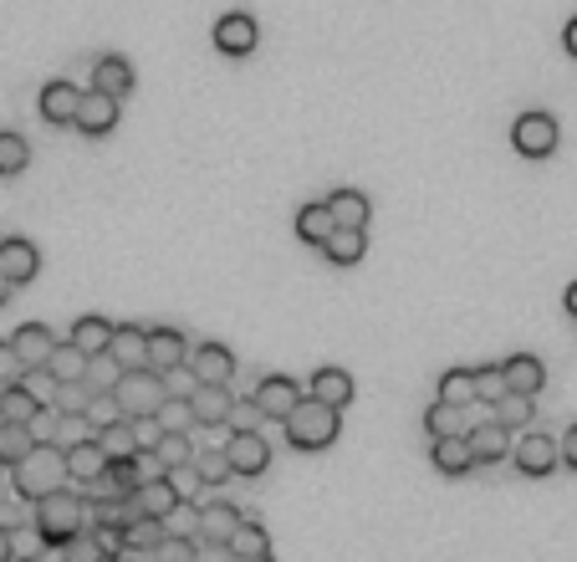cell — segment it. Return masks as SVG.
Instances as JSON below:
<instances>
[{"instance_id":"1","label":"cell","mask_w":577,"mask_h":562,"mask_svg":"<svg viewBox=\"0 0 577 562\" xmlns=\"http://www.w3.org/2000/svg\"><path fill=\"white\" fill-rule=\"evenodd\" d=\"M31 527L41 532V542L46 548H67L77 532H87L93 527V496H82V491H52V496H41V501H31Z\"/></svg>"},{"instance_id":"2","label":"cell","mask_w":577,"mask_h":562,"mask_svg":"<svg viewBox=\"0 0 577 562\" xmlns=\"http://www.w3.org/2000/svg\"><path fill=\"white\" fill-rule=\"evenodd\" d=\"M67 481H72V460L62 445H36L27 460L11 466V486L21 501H41V496H52V491H67Z\"/></svg>"},{"instance_id":"3","label":"cell","mask_w":577,"mask_h":562,"mask_svg":"<svg viewBox=\"0 0 577 562\" xmlns=\"http://www.w3.org/2000/svg\"><path fill=\"white\" fill-rule=\"evenodd\" d=\"M343 409H333V404H323V399H302L292 409V415L282 419L286 425V445H292V450H327V445L337 440V429H343Z\"/></svg>"},{"instance_id":"4","label":"cell","mask_w":577,"mask_h":562,"mask_svg":"<svg viewBox=\"0 0 577 562\" xmlns=\"http://www.w3.org/2000/svg\"><path fill=\"white\" fill-rule=\"evenodd\" d=\"M113 399H118L123 419H154L169 399V388H164V374L154 368H138V374H123L118 388H113Z\"/></svg>"},{"instance_id":"5","label":"cell","mask_w":577,"mask_h":562,"mask_svg":"<svg viewBox=\"0 0 577 562\" xmlns=\"http://www.w3.org/2000/svg\"><path fill=\"white\" fill-rule=\"evenodd\" d=\"M557 118L552 113H522L516 118V128H511V144H516V154L522 159H547V154H557Z\"/></svg>"},{"instance_id":"6","label":"cell","mask_w":577,"mask_h":562,"mask_svg":"<svg viewBox=\"0 0 577 562\" xmlns=\"http://www.w3.org/2000/svg\"><path fill=\"white\" fill-rule=\"evenodd\" d=\"M511 460H516V470H522V476L542 481V476H552V470L563 466V445L547 440V435H522V440H516V450H511Z\"/></svg>"},{"instance_id":"7","label":"cell","mask_w":577,"mask_h":562,"mask_svg":"<svg viewBox=\"0 0 577 562\" xmlns=\"http://www.w3.org/2000/svg\"><path fill=\"white\" fill-rule=\"evenodd\" d=\"M225 456H230V466H235V476H266L271 445L261 440V429H230Z\"/></svg>"},{"instance_id":"8","label":"cell","mask_w":577,"mask_h":562,"mask_svg":"<svg viewBox=\"0 0 577 562\" xmlns=\"http://www.w3.org/2000/svg\"><path fill=\"white\" fill-rule=\"evenodd\" d=\"M134 507H138V517H159V522H169L179 507H185V491L175 486V476L164 470L159 481H144L134 491Z\"/></svg>"},{"instance_id":"9","label":"cell","mask_w":577,"mask_h":562,"mask_svg":"<svg viewBox=\"0 0 577 562\" xmlns=\"http://www.w3.org/2000/svg\"><path fill=\"white\" fill-rule=\"evenodd\" d=\"M251 399L261 404V415H266V419H286V415H292V409H296V404L307 399V394H302V388H296L286 374H266V378H261V384H255V394H251Z\"/></svg>"},{"instance_id":"10","label":"cell","mask_w":577,"mask_h":562,"mask_svg":"<svg viewBox=\"0 0 577 562\" xmlns=\"http://www.w3.org/2000/svg\"><path fill=\"white\" fill-rule=\"evenodd\" d=\"M77 128L93 138L113 134V128H118V97L103 93V87H87V93H82V107H77Z\"/></svg>"},{"instance_id":"11","label":"cell","mask_w":577,"mask_h":562,"mask_svg":"<svg viewBox=\"0 0 577 562\" xmlns=\"http://www.w3.org/2000/svg\"><path fill=\"white\" fill-rule=\"evenodd\" d=\"M470 450H475V466H496V460H506L511 450H516V440H511V429L501 425V419H481V425H470Z\"/></svg>"},{"instance_id":"12","label":"cell","mask_w":577,"mask_h":562,"mask_svg":"<svg viewBox=\"0 0 577 562\" xmlns=\"http://www.w3.org/2000/svg\"><path fill=\"white\" fill-rule=\"evenodd\" d=\"M241 522H245V517L230 507V501H204L200 517H195V532H189V537H195V542H230Z\"/></svg>"},{"instance_id":"13","label":"cell","mask_w":577,"mask_h":562,"mask_svg":"<svg viewBox=\"0 0 577 562\" xmlns=\"http://www.w3.org/2000/svg\"><path fill=\"white\" fill-rule=\"evenodd\" d=\"M195 419H200V429H216V425H230V415H235V394H230V384H200L195 388Z\"/></svg>"},{"instance_id":"14","label":"cell","mask_w":577,"mask_h":562,"mask_svg":"<svg viewBox=\"0 0 577 562\" xmlns=\"http://www.w3.org/2000/svg\"><path fill=\"white\" fill-rule=\"evenodd\" d=\"M11 348L21 353V363L27 368H46L52 363V353H56V337H52V327L46 322H21L11 333Z\"/></svg>"},{"instance_id":"15","label":"cell","mask_w":577,"mask_h":562,"mask_svg":"<svg viewBox=\"0 0 577 562\" xmlns=\"http://www.w3.org/2000/svg\"><path fill=\"white\" fill-rule=\"evenodd\" d=\"M77 107H82V87L72 82H46L41 87V118L56 128H77Z\"/></svg>"},{"instance_id":"16","label":"cell","mask_w":577,"mask_h":562,"mask_svg":"<svg viewBox=\"0 0 577 562\" xmlns=\"http://www.w3.org/2000/svg\"><path fill=\"white\" fill-rule=\"evenodd\" d=\"M0 271H6L15 287H27L41 271V251L31 241H21V236H6V241H0Z\"/></svg>"},{"instance_id":"17","label":"cell","mask_w":577,"mask_h":562,"mask_svg":"<svg viewBox=\"0 0 577 562\" xmlns=\"http://www.w3.org/2000/svg\"><path fill=\"white\" fill-rule=\"evenodd\" d=\"M179 363H189L185 333H175V327H148V368H154V374H169Z\"/></svg>"},{"instance_id":"18","label":"cell","mask_w":577,"mask_h":562,"mask_svg":"<svg viewBox=\"0 0 577 562\" xmlns=\"http://www.w3.org/2000/svg\"><path fill=\"white\" fill-rule=\"evenodd\" d=\"M216 46L225 56H251L255 52V21L245 11H230L216 21Z\"/></svg>"},{"instance_id":"19","label":"cell","mask_w":577,"mask_h":562,"mask_svg":"<svg viewBox=\"0 0 577 562\" xmlns=\"http://www.w3.org/2000/svg\"><path fill=\"white\" fill-rule=\"evenodd\" d=\"M475 409V404H470ZM470 409H460V404H434L430 415H424V429H430V440H444V435H470V425H481V419L491 415H470Z\"/></svg>"},{"instance_id":"20","label":"cell","mask_w":577,"mask_h":562,"mask_svg":"<svg viewBox=\"0 0 577 562\" xmlns=\"http://www.w3.org/2000/svg\"><path fill=\"white\" fill-rule=\"evenodd\" d=\"M501 378H506L511 394H532V399H537L542 384H547V368H542V358H532V353H516V358L501 363Z\"/></svg>"},{"instance_id":"21","label":"cell","mask_w":577,"mask_h":562,"mask_svg":"<svg viewBox=\"0 0 577 562\" xmlns=\"http://www.w3.org/2000/svg\"><path fill=\"white\" fill-rule=\"evenodd\" d=\"M189 368L200 374V384H230V374H235V353L220 348V343H200V348L189 353Z\"/></svg>"},{"instance_id":"22","label":"cell","mask_w":577,"mask_h":562,"mask_svg":"<svg viewBox=\"0 0 577 562\" xmlns=\"http://www.w3.org/2000/svg\"><path fill=\"white\" fill-rule=\"evenodd\" d=\"M108 353L123 363V374H138V368H148V327L123 322L118 333H113V348Z\"/></svg>"},{"instance_id":"23","label":"cell","mask_w":577,"mask_h":562,"mask_svg":"<svg viewBox=\"0 0 577 562\" xmlns=\"http://www.w3.org/2000/svg\"><path fill=\"white\" fill-rule=\"evenodd\" d=\"M296 241H307V246H317L323 251L327 241H333V230H337V220H333V210H327V200H317V205H302L296 210Z\"/></svg>"},{"instance_id":"24","label":"cell","mask_w":577,"mask_h":562,"mask_svg":"<svg viewBox=\"0 0 577 562\" xmlns=\"http://www.w3.org/2000/svg\"><path fill=\"white\" fill-rule=\"evenodd\" d=\"M430 460H434V470H444V476H465V470H475V450H470L465 435H444V440H434Z\"/></svg>"},{"instance_id":"25","label":"cell","mask_w":577,"mask_h":562,"mask_svg":"<svg viewBox=\"0 0 577 562\" xmlns=\"http://www.w3.org/2000/svg\"><path fill=\"white\" fill-rule=\"evenodd\" d=\"M307 394L312 399H323V404H333V409H348L358 388H353V374H343V368H317Z\"/></svg>"},{"instance_id":"26","label":"cell","mask_w":577,"mask_h":562,"mask_svg":"<svg viewBox=\"0 0 577 562\" xmlns=\"http://www.w3.org/2000/svg\"><path fill=\"white\" fill-rule=\"evenodd\" d=\"M67 460H72V481H82V486H93L97 476H108V450L97 445V435L93 440H82V445H72Z\"/></svg>"},{"instance_id":"27","label":"cell","mask_w":577,"mask_h":562,"mask_svg":"<svg viewBox=\"0 0 577 562\" xmlns=\"http://www.w3.org/2000/svg\"><path fill=\"white\" fill-rule=\"evenodd\" d=\"M113 333H118V327H113L108 318H77V322H72V337H67V343H77L87 358H97V353L113 348Z\"/></svg>"},{"instance_id":"28","label":"cell","mask_w":577,"mask_h":562,"mask_svg":"<svg viewBox=\"0 0 577 562\" xmlns=\"http://www.w3.org/2000/svg\"><path fill=\"white\" fill-rule=\"evenodd\" d=\"M97 445L108 450V460L144 456V440H138V425H134V419H113V425H103V429H97Z\"/></svg>"},{"instance_id":"29","label":"cell","mask_w":577,"mask_h":562,"mask_svg":"<svg viewBox=\"0 0 577 562\" xmlns=\"http://www.w3.org/2000/svg\"><path fill=\"white\" fill-rule=\"evenodd\" d=\"M327 210H333L337 226L368 230V195H358V189H337V195H327Z\"/></svg>"},{"instance_id":"30","label":"cell","mask_w":577,"mask_h":562,"mask_svg":"<svg viewBox=\"0 0 577 562\" xmlns=\"http://www.w3.org/2000/svg\"><path fill=\"white\" fill-rule=\"evenodd\" d=\"M323 251H327V261H337V267H358L363 251H368V230L337 226V230H333V241H327Z\"/></svg>"},{"instance_id":"31","label":"cell","mask_w":577,"mask_h":562,"mask_svg":"<svg viewBox=\"0 0 577 562\" xmlns=\"http://www.w3.org/2000/svg\"><path fill=\"white\" fill-rule=\"evenodd\" d=\"M148 456L159 460V470H185L189 460H195V445H189V435H175V429H164L159 440H154V450Z\"/></svg>"},{"instance_id":"32","label":"cell","mask_w":577,"mask_h":562,"mask_svg":"<svg viewBox=\"0 0 577 562\" xmlns=\"http://www.w3.org/2000/svg\"><path fill=\"white\" fill-rule=\"evenodd\" d=\"M41 409H46V404H41L27 384H11L6 394H0V415L11 419V425H31V419L41 415Z\"/></svg>"},{"instance_id":"33","label":"cell","mask_w":577,"mask_h":562,"mask_svg":"<svg viewBox=\"0 0 577 562\" xmlns=\"http://www.w3.org/2000/svg\"><path fill=\"white\" fill-rule=\"evenodd\" d=\"M93 87H103V93L123 97L128 87H134V67L123 62V56H97V67H93Z\"/></svg>"},{"instance_id":"34","label":"cell","mask_w":577,"mask_h":562,"mask_svg":"<svg viewBox=\"0 0 577 562\" xmlns=\"http://www.w3.org/2000/svg\"><path fill=\"white\" fill-rule=\"evenodd\" d=\"M31 450H36V435H31V425H11V419H6V425H0V466L11 470L15 460H27Z\"/></svg>"},{"instance_id":"35","label":"cell","mask_w":577,"mask_h":562,"mask_svg":"<svg viewBox=\"0 0 577 562\" xmlns=\"http://www.w3.org/2000/svg\"><path fill=\"white\" fill-rule=\"evenodd\" d=\"M195 476H200V486H225L230 476H235V466H230V456H225V445L220 450H195Z\"/></svg>"},{"instance_id":"36","label":"cell","mask_w":577,"mask_h":562,"mask_svg":"<svg viewBox=\"0 0 577 562\" xmlns=\"http://www.w3.org/2000/svg\"><path fill=\"white\" fill-rule=\"evenodd\" d=\"M31 164V144L11 128H0V179H15Z\"/></svg>"},{"instance_id":"37","label":"cell","mask_w":577,"mask_h":562,"mask_svg":"<svg viewBox=\"0 0 577 562\" xmlns=\"http://www.w3.org/2000/svg\"><path fill=\"white\" fill-rule=\"evenodd\" d=\"M440 399L444 404H460V409H470L475 399V368H450V374L440 378Z\"/></svg>"},{"instance_id":"38","label":"cell","mask_w":577,"mask_h":562,"mask_svg":"<svg viewBox=\"0 0 577 562\" xmlns=\"http://www.w3.org/2000/svg\"><path fill=\"white\" fill-rule=\"evenodd\" d=\"M87 363H93V358H87L77 343H56V353H52V363H46V368H52L62 384H72V378H87Z\"/></svg>"},{"instance_id":"39","label":"cell","mask_w":577,"mask_h":562,"mask_svg":"<svg viewBox=\"0 0 577 562\" xmlns=\"http://www.w3.org/2000/svg\"><path fill=\"white\" fill-rule=\"evenodd\" d=\"M230 548H235V558H266L271 552V537L261 522H241L235 527V537H230Z\"/></svg>"},{"instance_id":"40","label":"cell","mask_w":577,"mask_h":562,"mask_svg":"<svg viewBox=\"0 0 577 562\" xmlns=\"http://www.w3.org/2000/svg\"><path fill=\"white\" fill-rule=\"evenodd\" d=\"M118 378H123V363L113 358V353H97V358L87 363V388H93V394H113Z\"/></svg>"},{"instance_id":"41","label":"cell","mask_w":577,"mask_h":562,"mask_svg":"<svg viewBox=\"0 0 577 562\" xmlns=\"http://www.w3.org/2000/svg\"><path fill=\"white\" fill-rule=\"evenodd\" d=\"M154 419H159V429H175V435L200 429V419H195V404H189V399H164V409Z\"/></svg>"},{"instance_id":"42","label":"cell","mask_w":577,"mask_h":562,"mask_svg":"<svg viewBox=\"0 0 577 562\" xmlns=\"http://www.w3.org/2000/svg\"><path fill=\"white\" fill-rule=\"evenodd\" d=\"M93 399H97V394L87 388V378H72V384L56 388V409H62V415H87Z\"/></svg>"},{"instance_id":"43","label":"cell","mask_w":577,"mask_h":562,"mask_svg":"<svg viewBox=\"0 0 577 562\" xmlns=\"http://www.w3.org/2000/svg\"><path fill=\"white\" fill-rule=\"evenodd\" d=\"M123 537H128V548L154 552V548H159V542H164V537H169V532H164V522H159V517H134V522H128V532H123Z\"/></svg>"},{"instance_id":"44","label":"cell","mask_w":577,"mask_h":562,"mask_svg":"<svg viewBox=\"0 0 577 562\" xmlns=\"http://www.w3.org/2000/svg\"><path fill=\"white\" fill-rule=\"evenodd\" d=\"M491 415H496L506 429H522L526 419H532V394H506L501 404H491Z\"/></svg>"},{"instance_id":"45","label":"cell","mask_w":577,"mask_h":562,"mask_svg":"<svg viewBox=\"0 0 577 562\" xmlns=\"http://www.w3.org/2000/svg\"><path fill=\"white\" fill-rule=\"evenodd\" d=\"M103 558H108V552H103V542H97L93 527H87V532H77L67 548H62V562H103Z\"/></svg>"},{"instance_id":"46","label":"cell","mask_w":577,"mask_h":562,"mask_svg":"<svg viewBox=\"0 0 577 562\" xmlns=\"http://www.w3.org/2000/svg\"><path fill=\"white\" fill-rule=\"evenodd\" d=\"M97 435V425L87 415H62V425H56V445L62 450H72V445H82V440H93Z\"/></svg>"},{"instance_id":"47","label":"cell","mask_w":577,"mask_h":562,"mask_svg":"<svg viewBox=\"0 0 577 562\" xmlns=\"http://www.w3.org/2000/svg\"><path fill=\"white\" fill-rule=\"evenodd\" d=\"M511 388H506V378H501V368H475V399L481 404H501Z\"/></svg>"},{"instance_id":"48","label":"cell","mask_w":577,"mask_h":562,"mask_svg":"<svg viewBox=\"0 0 577 562\" xmlns=\"http://www.w3.org/2000/svg\"><path fill=\"white\" fill-rule=\"evenodd\" d=\"M200 542L195 537H164L159 548H154V562H195Z\"/></svg>"},{"instance_id":"49","label":"cell","mask_w":577,"mask_h":562,"mask_svg":"<svg viewBox=\"0 0 577 562\" xmlns=\"http://www.w3.org/2000/svg\"><path fill=\"white\" fill-rule=\"evenodd\" d=\"M164 388H169V399H195V388H200V374H195L189 363H179V368H169V374H164Z\"/></svg>"},{"instance_id":"50","label":"cell","mask_w":577,"mask_h":562,"mask_svg":"<svg viewBox=\"0 0 577 562\" xmlns=\"http://www.w3.org/2000/svg\"><path fill=\"white\" fill-rule=\"evenodd\" d=\"M21 384H27V388H31V394H36L41 404H56V388H62V378H56L52 368H31V374L21 378Z\"/></svg>"},{"instance_id":"51","label":"cell","mask_w":577,"mask_h":562,"mask_svg":"<svg viewBox=\"0 0 577 562\" xmlns=\"http://www.w3.org/2000/svg\"><path fill=\"white\" fill-rule=\"evenodd\" d=\"M11 548H15V558L41 562V548H46V542H41L36 527H15V532H11Z\"/></svg>"},{"instance_id":"52","label":"cell","mask_w":577,"mask_h":562,"mask_svg":"<svg viewBox=\"0 0 577 562\" xmlns=\"http://www.w3.org/2000/svg\"><path fill=\"white\" fill-rule=\"evenodd\" d=\"M87 419H93L97 429H103V425H113V419H123L118 399H113V394H97V399H93V409H87Z\"/></svg>"},{"instance_id":"53","label":"cell","mask_w":577,"mask_h":562,"mask_svg":"<svg viewBox=\"0 0 577 562\" xmlns=\"http://www.w3.org/2000/svg\"><path fill=\"white\" fill-rule=\"evenodd\" d=\"M261 419H266V415H261V404L245 399V404H235V415H230V429H255Z\"/></svg>"},{"instance_id":"54","label":"cell","mask_w":577,"mask_h":562,"mask_svg":"<svg viewBox=\"0 0 577 562\" xmlns=\"http://www.w3.org/2000/svg\"><path fill=\"white\" fill-rule=\"evenodd\" d=\"M195 562H241V558H235V548H230V542H200Z\"/></svg>"},{"instance_id":"55","label":"cell","mask_w":577,"mask_h":562,"mask_svg":"<svg viewBox=\"0 0 577 562\" xmlns=\"http://www.w3.org/2000/svg\"><path fill=\"white\" fill-rule=\"evenodd\" d=\"M563 466H573V470H577V425L567 429V440H563Z\"/></svg>"},{"instance_id":"56","label":"cell","mask_w":577,"mask_h":562,"mask_svg":"<svg viewBox=\"0 0 577 562\" xmlns=\"http://www.w3.org/2000/svg\"><path fill=\"white\" fill-rule=\"evenodd\" d=\"M113 562H154V552H144V548H123Z\"/></svg>"},{"instance_id":"57","label":"cell","mask_w":577,"mask_h":562,"mask_svg":"<svg viewBox=\"0 0 577 562\" xmlns=\"http://www.w3.org/2000/svg\"><path fill=\"white\" fill-rule=\"evenodd\" d=\"M563 46H567V56H577V15L567 21V31H563Z\"/></svg>"},{"instance_id":"58","label":"cell","mask_w":577,"mask_h":562,"mask_svg":"<svg viewBox=\"0 0 577 562\" xmlns=\"http://www.w3.org/2000/svg\"><path fill=\"white\" fill-rule=\"evenodd\" d=\"M15 548H11V527H0V562H11Z\"/></svg>"},{"instance_id":"59","label":"cell","mask_w":577,"mask_h":562,"mask_svg":"<svg viewBox=\"0 0 577 562\" xmlns=\"http://www.w3.org/2000/svg\"><path fill=\"white\" fill-rule=\"evenodd\" d=\"M11 292H15V281L6 277V271H0V308H6V302H11Z\"/></svg>"},{"instance_id":"60","label":"cell","mask_w":577,"mask_h":562,"mask_svg":"<svg viewBox=\"0 0 577 562\" xmlns=\"http://www.w3.org/2000/svg\"><path fill=\"white\" fill-rule=\"evenodd\" d=\"M11 496H15V486H11V476L0 470V501H11Z\"/></svg>"},{"instance_id":"61","label":"cell","mask_w":577,"mask_h":562,"mask_svg":"<svg viewBox=\"0 0 577 562\" xmlns=\"http://www.w3.org/2000/svg\"><path fill=\"white\" fill-rule=\"evenodd\" d=\"M563 302H567V312H573V318H577V281H573V287H567V296H563Z\"/></svg>"},{"instance_id":"62","label":"cell","mask_w":577,"mask_h":562,"mask_svg":"<svg viewBox=\"0 0 577 562\" xmlns=\"http://www.w3.org/2000/svg\"><path fill=\"white\" fill-rule=\"evenodd\" d=\"M241 562H276V558H271V552H266V558H241Z\"/></svg>"},{"instance_id":"63","label":"cell","mask_w":577,"mask_h":562,"mask_svg":"<svg viewBox=\"0 0 577 562\" xmlns=\"http://www.w3.org/2000/svg\"><path fill=\"white\" fill-rule=\"evenodd\" d=\"M11 562H27V558H11Z\"/></svg>"},{"instance_id":"64","label":"cell","mask_w":577,"mask_h":562,"mask_svg":"<svg viewBox=\"0 0 577 562\" xmlns=\"http://www.w3.org/2000/svg\"><path fill=\"white\" fill-rule=\"evenodd\" d=\"M0 425H6V415H0Z\"/></svg>"}]
</instances>
